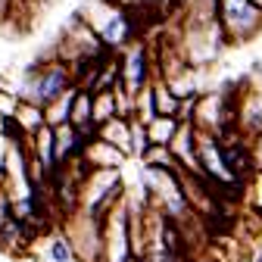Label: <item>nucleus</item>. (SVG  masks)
Segmentation results:
<instances>
[{
	"label": "nucleus",
	"mask_w": 262,
	"mask_h": 262,
	"mask_svg": "<svg viewBox=\"0 0 262 262\" xmlns=\"http://www.w3.org/2000/svg\"><path fill=\"white\" fill-rule=\"evenodd\" d=\"M184 59L200 69L212 62L228 44L222 38V28L215 19V0H184V16H181V41H178Z\"/></svg>",
	"instance_id": "obj_1"
},
{
	"label": "nucleus",
	"mask_w": 262,
	"mask_h": 262,
	"mask_svg": "<svg viewBox=\"0 0 262 262\" xmlns=\"http://www.w3.org/2000/svg\"><path fill=\"white\" fill-rule=\"evenodd\" d=\"M78 13L91 25L97 41L113 53H119L122 47H128L131 41L141 38L138 22H135V7L131 4H122V0H91Z\"/></svg>",
	"instance_id": "obj_2"
},
{
	"label": "nucleus",
	"mask_w": 262,
	"mask_h": 262,
	"mask_svg": "<svg viewBox=\"0 0 262 262\" xmlns=\"http://www.w3.org/2000/svg\"><path fill=\"white\" fill-rule=\"evenodd\" d=\"M69 88H75L69 66H66L62 59H56V56H44V59L31 62L25 69V78H22L16 97L22 103H31V106L44 110V106L56 103Z\"/></svg>",
	"instance_id": "obj_3"
},
{
	"label": "nucleus",
	"mask_w": 262,
	"mask_h": 262,
	"mask_svg": "<svg viewBox=\"0 0 262 262\" xmlns=\"http://www.w3.org/2000/svg\"><path fill=\"white\" fill-rule=\"evenodd\" d=\"M125 196V181L122 169H91L81 181V200L78 209L94 215V219H106V212Z\"/></svg>",
	"instance_id": "obj_4"
},
{
	"label": "nucleus",
	"mask_w": 262,
	"mask_h": 262,
	"mask_svg": "<svg viewBox=\"0 0 262 262\" xmlns=\"http://www.w3.org/2000/svg\"><path fill=\"white\" fill-rule=\"evenodd\" d=\"M215 19L225 44H250L262 31V7L253 0H215Z\"/></svg>",
	"instance_id": "obj_5"
},
{
	"label": "nucleus",
	"mask_w": 262,
	"mask_h": 262,
	"mask_svg": "<svg viewBox=\"0 0 262 262\" xmlns=\"http://www.w3.org/2000/svg\"><path fill=\"white\" fill-rule=\"evenodd\" d=\"M62 234L69 241L75 262H103V222L81 209L62 219Z\"/></svg>",
	"instance_id": "obj_6"
},
{
	"label": "nucleus",
	"mask_w": 262,
	"mask_h": 262,
	"mask_svg": "<svg viewBox=\"0 0 262 262\" xmlns=\"http://www.w3.org/2000/svg\"><path fill=\"white\" fill-rule=\"evenodd\" d=\"M116 69H119V88L135 100V97L150 84L153 78V53L144 38L131 41L116 53Z\"/></svg>",
	"instance_id": "obj_7"
},
{
	"label": "nucleus",
	"mask_w": 262,
	"mask_h": 262,
	"mask_svg": "<svg viewBox=\"0 0 262 262\" xmlns=\"http://www.w3.org/2000/svg\"><path fill=\"white\" fill-rule=\"evenodd\" d=\"M222 166L228 172L234 184H247L253 175H256V166H253V153H250V141L234 135V138H225L222 141Z\"/></svg>",
	"instance_id": "obj_8"
},
{
	"label": "nucleus",
	"mask_w": 262,
	"mask_h": 262,
	"mask_svg": "<svg viewBox=\"0 0 262 262\" xmlns=\"http://www.w3.org/2000/svg\"><path fill=\"white\" fill-rule=\"evenodd\" d=\"M169 153L175 159L178 172L184 175H200V166H196V128L190 122H181L175 138L169 141Z\"/></svg>",
	"instance_id": "obj_9"
},
{
	"label": "nucleus",
	"mask_w": 262,
	"mask_h": 262,
	"mask_svg": "<svg viewBox=\"0 0 262 262\" xmlns=\"http://www.w3.org/2000/svg\"><path fill=\"white\" fill-rule=\"evenodd\" d=\"M84 166L88 169H122L125 166V153L122 150H116L113 144H106V141H100V138H91L88 141V147H84Z\"/></svg>",
	"instance_id": "obj_10"
},
{
	"label": "nucleus",
	"mask_w": 262,
	"mask_h": 262,
	"mask_svg": "<svg viewBox=\"0 0 262 262\" xmlns=\"http://www.w3.org/2000/svg\"><path fill=\"white\" fill-rule=\"evenodd\" d=\"M97 138H100V141H106V144H113L116 150H122V153L128 156V119H122V116H113L110 122L97 125Z\"/></svg>",
	"instance_id": "obj_11"
},
{
	"label": "nucleus",
	"mask_w": 262,
	"mask_h": 262,
	"mask_svg": "<svg viewBox=\"0 0 262 262\" xmlns=\"http://www.w3.org/2000/svg\"><path fill=\"white\" fill-rule=\"evenodd\" d=\"M178 119L175 116H153L147 122V138L150 144H159V147H169V141L175 138V131H178Z\"/></svg>",
	"instance_id": "obj_12"
},
{
	"label": "nucleus",
	"mask_w": 262,
	"mask_h": 262,
	"mask_svg": "<svg viewBox=\"0 0 262 262\" xmlns=\"http://www.w3.org/2000/svg\"><path fill=\"white\" fill-rule=\"evenodd\" d=\"M91 103H94V94L75 84V97H72V113H69V125L72 128H91ZM97 128V125H94Z\"/></svg>",
	"instance_id": "obj_13"
},
{
	"label": "nucleus",
	"mask_w": 262,
	"mask_h": 262,
	"mask_svg": "<svg viewBox=\"0 0 262 262\" xmlns=\"http://www.w3.org/2000/svg\"><path fill=\"white\" fill-rule=\"evenodd\" d=\"M150 94H153V110H156V116H178V106H181V100L166 88V81H150Z\"/></svg>",
	"instance_id": "obj_14"
},
{
	"label": "nucleus",
	"mask_w": 262,
	"mask_h": 262,
	"mask_svg": "<svg viewBox=\"0 0 262 262\" xmlns=\"http://www.w3.org/2000/svg\"><path fill=\"white\" fill-rule=\"evenodd\" d=\"M72 97H75V88H69L56 103L44 106V125L47 128H59V125H69V113H72Z\"/></svg>",
	"instance_id": "obj_15"
},
{
	"label": "nucleus",
	"mask_w": 262,
	"mask_h": 262,
	"mask_svg": "<svg viewBox=\"0 0 262 262\" xmlns=\"http://www.w3.org/2000/svg\"><path fill=\"white\" fill-rule=\"evenodd\" d=\"M113 116H119L116 91H97V94H94V103H91V122H94V125H103V122H110Z\"/></svg>",
	"instance_id": "obj_16"
},
{
	"label": "nucleus",
	"mask_w": 262,
	"mask_h": 262,
	"mask_svg": "<svg viewBox=\"0 0 262 262\" xmlns=\"http://www.w3.org/2000/svg\"><path fill=\"white\" fill-rule=\"evenodd\" d=\"M13 119L22 125V131H25V135L31 138V135H35V131L38 128H44V110L41 106H31V103H16V110H13Z\"/></svg>",
	"instance_id": "obj_17"
},
{
	"label": "nucleus",
	"mask_w": 262,
	"mask_h": 262,
	"mask_svg": "<svg viewBox=\"0 0 262 262\" xmlns=\"http://www.w3.org/2000/svg\"><path fill=\"white\" fill-rule=\"evenodd\" d=\"M147 147H150L147 125H144V122H138L135 116H131V119H128V159H131V156H135V159H141Z\"/></svg>",
	"instance_id": "obj_18"
},
{
	"label": "nucleus",
	"mask_w": 262,
	"mask_h": 262,
	"mask_svg": "<svg viewBox=\"0 0 262 262\" xmlns=\"http://www.w3.org/2000/svg\"><path fill=\"white\" fill-rule=\"evenodd\" d=\"M138 162H141V166H153V169H178L172 153H169V147H159V144H150Z\"/></svg>",
	"instance_id": "obj_19"
},
{
	"label": "nucleus",
	"mask_w": 262,
	"mask_h": 262,
	"mask_svg": "<svg viewBox=\"0 0 262 262\" xmlns=\"http://www.w3.org/2000/svg\"><path fill=\"white\" fill-rule=\"evenodd\" d=\"M47 259L50 262H75V253H72V247H69V241H66L62 231L47 241Z\"/></svg>",
	"instance_id": "obj_20"
},
{
	"label": "nucleus",
	"mask_w": 262,
	"mask_h": 262,
	"mask_svg": "<svg viewBox=\"0 0 262 262\" xmlns=\"http://www.w3.org/2000/svg\"><path fill=\"white\" fill-rule=\"evenodd\" d=\"M244 196H250V206H253V212H256L259 222H262V172H256V175L247 181Z\"/></svg>",
	"instance_id": "obj_21"
},
{
	"label": "nucleus",
	"mask_w": 262,
	"mask_h": 262,
	"mask_svg": "<svg viewBox=\"0 0 262 262\" xmlns=\"http://www.w3.org/2000/svg\"><path fill=\"white\" fill-rule=\"evenodd\" d=\"M250 153H253V166H256V172H262V131L250 141Z\"/></svg>",
	"instance_id": "obj_22"
},
{
	"label": "nucleus",
	"mask_w": 262,
	"mask_h": 262,
	"mask_svg": "<svg viewBox=\"0 0 262 262\" xmlns=\"http://www.w3.org/2000/svg\"><path fill=\"white\" fill-rule=\"evenodd\" d=\"M13 4H16V0H0V22H4V19L10 16V10H13Z\"/></svg>",
	"instance_id": "obj_23"
},
{
	"label": "nucleus",
	"mask_w": 262,
	"mask_h": 262,
	"mask_svg": "<svg viewBox=\"0 0 262 262\" xmlns=\"http://www.w3.org/2000/svg\"><path fill=\"white\" fill-rule=\"evenodd\" d=\"M122 262H144V256H138V253H128Z\"/></svg>",
	"instance_id": "obj_24"
},
{
	"label": "nucleus",
	"mask_w": 262,
	"mask_h": 262,
	"mask_svg": "<svg viewBox=\"0 0 262 262\" xmlns=\"http://www.w3.org/2000/svg\"><path fill=\"white\" fill-rule=\"evenodd\" d=\"M253 262H262V250H259V253H256V256H253Z\"/></svg>",
	"instance_id": "obj_25"
},
{
	"label": "nucleus",
	"mask_w": 262,
	"mask_h": 262,
	"mask_svg": "<svg viewBox=\"0 0 262 262\" xmlns=\"http://www.w3.org/2000/svg\"><path fill=\"white\" fill-rule=\"evenodd\" d=\"M253 4H256V7H262V0H253Z\"/></svg>",
	"instance_id": "obj_26"
}]
</instances>
